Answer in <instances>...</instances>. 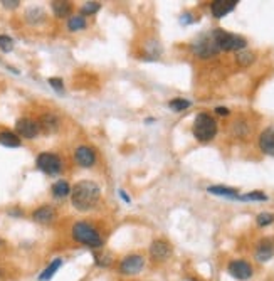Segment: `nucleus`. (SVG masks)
<instances>
[{"label":"nucleus","instance_id":"nucleus-1","mask_svg":"<svg viewBox=\"0 0 274 281\" xmlns=\"http://www.w3.org/2000/svg\"><path fill=\"white\" fill-rule=\"evenodd\" d=\"M99 197H101V189L93 180L77 182L73 190H71V200H73L74 209H77L79 212L93 211L98 206Z\"/></svg>","mask_w":274,"mask_h":281},{"label":"nucleus","instance_id":"nucleus-2","mask_svg":"<svg viewBox=\"0 0 274 281\" xmlns=\"http://www.w3.org/2000/svg\"><path fill=\"white\" fill-rule=\"evenodd\" d=\"M71 234H73L74 241L82 244V246H88L93 249H98L103 246V237H101L99 231L89 223H76L73 226Z\"/></svg>","mask_w":274,"mask_h":281},{"label":"nucleus","instance_id":"nucleus-3","mask_svg":"<svg viewBox=\"0 0 274 281\" xmlns=\"http://www.w3.org/2000/svg\"><path fill=\"white\" fill-rule=\"evenodd\" d=\"M217 135V122L208 113H200L194 122V136L199 142H210Z\"/></svg>","mask_w":274,"mask_h":281},{"label":"nucleus","instance_id":"nucleus-4","mask_svg":"<svg viewBox=\"0 0 274 281\" xmlns=\"http://www.w3.org/2000/svg\"><path fill=\"white\" fill-rule=\"evenodd\" d=\"M212 37L216 41V44L219 47V51H242L246 49V39L241 37V35H236V34H230L224 29H216L212 31Z\"/></svg>","mask_w":274,"mask_h":281},{"label":"nucleus","instance_id":"nucleus-5","mask_svg":"<svg viewBox=\"0 0 274 281\" xmlns=\"http://www.w3.org/2000/svg\"><path fill=\"white\" fill-rule=\"evenodd\" d=\"M192 51H194L195 56H199L202 59L212 57V56H216L217 52H220L217 44H216V41H214V37H212V32L202 35V37L195 41V43L192 44Z\"/></svg>","mask_w":274,"mask_h":281},{"label":"nucleus","instance_id":"nucleus-6","mask_svg":"<svg viewBox=\"0 0 274 281\" xmlns=\"http://www.w3.org/2000/svg\"><path fill=\"white\" fill-rule=\"evenodd\" d=\"M37 167H39V170H43L44 173L56 175V173L62 170V160L59 158L56 153L43 152L37 157Z\"/></svg>","mask_w":274,"mask_h":281},{"label":"nucleus","instance_id":"nucleus-7","mask_svg":"<svg viewBox=\"0 0 274 281\" xmlns=\"http://www.w3.org/2000/svg\"><path fill=\"white\" fill-rule=\"evenodd\" d=\"M143 266H145V258L140 254H130L127 258H123L120 263V273L127 274V276H135L138 274Z\"/></svg>","mask_w":274,"mask_h":281},{"label":"nucleus","instance_id":"nucleus-8","mask_svg":"<svg viewBox=\"0 0 274 281\" xmlns=\"http://www.w3.org/2000/svg\"><path fill=\"white\" fill-rule=\"evenodd\" d=\"M227 271H229V274L232 278H236L239 281H246V279H249L252 276V266L244 259L230 261L229 266H227Z\"/></svg>","mask_w":274,"mask_h":281},{"label":"nucleus","instance_id":"nucleus-9","mask_svg":"<svg viewBox=\"0 0 274 281\" xmlns=\"http://www.w3.org/2000/svg\"><path fill=\"white\" fill-rule=\"evenodd\" d=\"M15 130L22 138H35L40 127H39V123L32 118H20V119H17Z\"/></svg>","mask_w":274,"mask_h":281},{"label":"nucleus","instance_id":"nucleus-10","mask_svg":"<svg viewBox=\"0 0 274 281\" xmlns=\"http://www.w3.org/2000/svg\"><path fill=\"white\" fill-rule=\"evenodd\" d=\"M74 160L77 162V165L85 167V169H89L96 164V153L91 147H86V145H81L76 148L74 152Z\"/></svg>","mask_w":274,"mask_h":281},{"label":"nucleus","instance_id":"nucleus-11","mask_svg":"<svg viewBox=\"0 0 274 281\" xmlns=\"http://www.w3.org/2000/svg\"><path fill=\"white\" fill-rule=\"evenodd\" d=\"M172 254V246L163 239H157V241L152 243L150 246V256L155 261H165L168 259Z\"/></svg>","mask_w":274,"mask_h":281},{"label":"nucleus","instance_id":"nucleus-12","mask_svg":"<svg viewBox=\"0 0 274 281\" xmlns=\"http://www.w3.org/2000/svg\"><path fill=\"white\" fill-rule=\"evenodd\" d=\"M237 0H216V2L210 4V10L212 15L216 19H222L224 15H227L229 12H232L236 9Z\"/></svg>","mask_w":274,"mask_h":281},{"label":"nucleus","instance_id":"nucleus-13","mask_svg":"<svg viewBox=\"0 0 274 281\" xmlns=\"http://www.w3.org/2000/svg\"><path fill=\"white\" fill-rule=\"evenodd\" d=\"M259 148H261V152L263 153L274 157V125L272 127H267L263 133H261Z\"/></svg>","mask_w":274,"mask_h":281},{"label":"nucleus","instance_id":"nucleus-14","mask_svg":"<svg viewBox=\"0 0 274 281\" xmlns=\"http://www.w3.org/2000/svg\"><path fill=\"white\" fill-rule=\"evenodd\" d=\"M32 219L39 224H51L56 219V211L51 206H40L32 212Z\"/></svg>","mask_w":274,"mask_h":281},{"label":"nucleus","instance_id":"nucleus-15","mask_svg":"<svg viewBox=\"0 0 274 281\" xmlns=\"http://www.w3.org/2000/svg\"><path fill=\"white\" fill-rule=\"evenodd\" d=\"M274 256V244L269 239H264V241L259 243L258 249H256V259L259 263H266L269 261Z\"/></svg>","mask_w":274,"mask_h":281},{"label":"nucleus","instance_id":"nucleus-16","mask_svg":"<svg viewBox=\"0 0 274 281\" xmlns=\"http://www.w3.org/2000/svg\"><path fill=\"white\" fill-rule=\"evenodd\" d=\"M59 125H61V122H59L57 115H54V113H46V115L40 118L39 127L44 131H47V133H54V131L59 130Z\"/></svg>","mask_w":274,"mask_h":281},{"label":"nucleus","instance_id":"nucleus-17","mask_svg":"<svg viewBox=\"0 0 274 281\" xmlns=\"http://www.w3.org/2000/svg\"><path fill=\"white\" fill-rule=\"evenodd\" d=\"M0 145L10 148L20 147V138L15 133H12V131H0Z\"/></svg>","mask_w":274,"mask_h":281},{"label":"nucleus","instance_id":"nucleus-18","mask_svg":"<svg viewBox=\"0 0 274 281\" xmlns=\"http://www.w3.org/2000/svg\"><path fill=\"white\" fill-rule=\"evenodd\" d=\"M208 192L214 195H222V197H232V199H241V195H237L236 189H229V187H222V185H212V187L207 189Z\"/></svg>","mask_w":274,"mask_h":281},{"label":"nucleus","instance_id":"nucleus-19","mask_svg":"<svg viewBox=\"0 0 274 281\" xmlns=\"http://www.w3.org/2000/svg\"><path fill=\"white\" fill-rule=\"evenodd\" d=\"M71 10H73V5L69 2H52V12L59 19H64V17L71 15Z\"/></svg>","mask_w":274,"mask_h":281},{"label":"nucleus","instance_id":"nucleus-20","mask_svg":"<svg viewBox=\"0 0 274 281\" xmlns=\"http://www.w3.org/2000/svg\"><path fill=\"white\" fill-rule=\"evenodd\" d=\"M69 194H71V187L66 180H57L52 185V195H54L56 199H64V197H68Z\"/></svg>","mask_w":274,"mask_h":281},{"label":"nucleus","instance_id":"nucleus-21","mask_svg":"<svg viewBox=\"0 0 274 281\" xmlns=\"http://www.w3.org/2000/svg\"><path fill=\"white\" fill-rule=\"evenodd\" d=\"M61 266H62V259H61V258H56L54 261L51 263L49 266L46 268V270H44L43 273H40L39 279H40V281H47V279H51V278L54 276V274L57 273V270H59V268H61Z\"/></svg>","mask_w":274,"mask_h":281},{"label":"nucleus","instance_id":"nucleus-22","mask_svg":"<svg viewBox=\"0 0 274 281\" xmlns=\"http://www.w3.org/2000/svg\"><path fill=\"white\" fill-rule=\"evenodd\" d=\"M86 27V19L82 15H73L71 19L68 21V29L71 32H77V31H82Z\"/></svg>","mask_w":274,"mask_h":281},{"label":"nucleus","instance_id":"nucleus-23","mask_svg":"<svg viewBox=\"0 0 274 281\" xmlns=\"http://www.w3.org/2000/svg\"><path fill=\"white\" fill-rule=\"evenodd\" d=\"M254 59H256L254 52L247 51V49H242V51H239V52L236 54V61H237V64H241V66H249V64H252V63H254Z\"/></svg>","mask_w":274,"mask_h":281},{"label":"nucleus","instance_id":"nucleus-24","mask_svg":"<svg viewBox=\"0 0 274 281\" xmlns=\"http://www.w3.org/2000/svg\"><path fill=\"white\" fill-rule=\"evenodd\" d=\"M190 101L188 99H183V98H175V99H172L168 106H170V110H174V111H183V110H187L190 108Z\"/></svg>","mask_w":274,"mask_h":281},{"label":"nucleus","instance_id":"nucleus-25","mask_svg":"<svg viewBox=\"0 0 274 281\" xmlns=\"http://www.w3.org/2000/svg\"><path fill=\"white\" fill-rule=\"evenodd\" d=\"M26 17H27V22H31V24H37V22L43 21L46 15H44V12L40 10V9H31V10H27Z\"/></svg>","mask_w":274,"mask_h":281},{"label":"nucleus","instance_id":"nucleus-26","mask_svg":"<svg viewBox=\"0 0 274 281\" xmlns=\"http://www.w3.org/2000/svg\"><path fill=\"white\" fill-rule=\"evenodd\" d=\"M99 9H101V4L99 2H86L85 5H82L81 12L85 15H93V14H96Z\"/></svg>","mask_w":274,"mask_h":281},{"label":"nucleus","instance_id":"nucleus-27","mask_svg":"<svg viewBox=\"0 0 274 281\" xmlns=\"http://www.w3.org/2000/svg\"><path fill=\"white\" fill-rule=\"evenodd\" d=\"M256 220H258V226L266 227V226H269V224H272V223H274V214H269V212H261Z\"/></svg>","mask_w":274,"mask_h":281},{"label":"nucleus","instance_id":"nucleus-28","mask_svg":"<svg viewBox=\"0 0 274 281\" xmlns=\"http://www.w3.org/2000/svg\"><path fill=\"white\" fill-rule=\"evenodd\" d=\"M14 49V41L9 35H0V51L2 52H10Z\"/></svg>","mask_w":274,"mask_h":281},{"label":"nucleus","instance_id":"nucleus-29","mask_svg":"<svg viewBox=\"0 0 274 281\" xmlns=\"http://www.w3.org/2000/svg\"><path fill=\"white\" fill-rule=\"evenodd\" d=\"M241 199H244V200H267V195L264 192H259V190H254V192H249L247 195H241Z\"/></svg>","mask_w":274,"mask_h":281},{"label":"nucleus","instance_id":"nucleus-30","mask_svg":"<svg viewBox=\"0 0 274 281\" xmlns=\"http://www.w3.org/2000/svg\"><path fill=\"white\" fill-rule=\"evenodd\" d=\"M49 85L56 89V91H59V93H62V89H64V83H62V79L61 77H51L49 79Z\"/></svg>","mask_w":274,"mask_h":281},{"label":"nucleus","instance_id":"nucleus-31","mask_svg":"<svg viewBox=\"0 0 274 281\" xmlns=\"http://www.w3.org/2000/svg\"><path fill=\"white\" fill-rule=\"evenodd\" d=\"M96 265L98 266H110L111 265V256L110 254H104V256H96Z\"/></svg>","mask_w":274,"mask_h":281},{"label":"nucleus","instance_id":"nucleus-32","mask_svg":"<svg viewBox=\"0 0 274 281\" xmlns=\"http://www.w3.org/2000/svg\"><path fill=\"white\" fill-rule=\"evenodd\" d=\"M2 5L5 9H15L17 5H20L19 0H2Z\"/></svg>","mask_w":274,"mask_h":281},{"label":"nucleus","instance_id":"nucleus-33","mask_svg":"<svg viewBox=\"0 0 274 281\" xmlns=\"http://www.w3.org/2000/svg\"><path fill=\"white\" fill-rule=\"evenodd\" d=\"M216 113L219 116H227L229 115V110L227 108H224V106H217L216 108Z\"/></svg>","mask_w":274,"mask_h":281},{"label":"nucleus","instance_id":"nucleus-34","mask_svg":"<svg viewBox=\"0 0 274 281\" xmlns=\"http://www.w3.org/2000/svg\"><path fill=\"white\" fill-rule=\"evenodd\" d=\"M4 244H5V243L2 241V239H0V248H4Z\"/></svg>","mask_w":274,"mask_h":281}]
</instances>
